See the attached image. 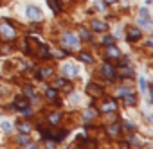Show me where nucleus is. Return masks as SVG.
Here are the masks:
<instances>
[{"mask_svg":"<svg viewBox=\"0 0 153 149\" xmlns=\"http://www.w3.org/2000/svg\"><path fill=\"white\" fill-rule=\"evenodd\" d=\"M87 92H88L90 95H94V97H99V95H103V88H101L99 85H96V83H90V85L87 86Z\"/></svg>","mask_w":153,"mask_h":149,"instance_id":"obj_1","label":"nucleus"},{"mask_svg":"<svg viewBox=\"0 0 153 149\" xmlns=\"http://www.w3.org/2000/svg\"><path fill=\"white\" fill-rule=\"evenodd\" d=\"M0 29H2V32H4V36H6V38H7V36H9V38H13V36H15V31H13V27H9V25H7V22H4L2 25H0Z\"/></svg>","mask_w":153,"mask_h":149,"instance_id":"obj_2","label":"nucleus"},{"mask_svg":"<svg viewBox=\"0 0 153 149\" xmlns=\"http://www.w3.org/2000/svg\"><path fill=\"white\" fill-rule=\"evenodd\" d=\"M101 70H103V74H105L106 77H114V76H115V68H114L112 65H103Z\"/></svg>","mask_w":153,"mask_h":149,"instance_id":"obj_3","label":"nucleus"},{"mask_svg":"<svg viewBox=\"0 0 153 149\" xmlns=\"http://www.w3.org/2000/svg\"><path fill=\"white\" fill-rule=\"evenodd\" d=\"M65 136H67V131H65V129H59V131H54V133H51V138H54L56 142H61Z\"/></svg>","mask_w":153,"mask_h":149,"instance_id":"obj_4","label":"nucleus"},{"mask_svg":"<svg viewBox=\"0 0 153 149\" xmlns=\"http://www.w3.org/2000/svg\"><path fill=\"white\" fill-rule=\"evenodd\" d=\"M27 103H29V101H27L24 95H20V97H16V101H15V108H22V110H24V108L27 106Z\"/></svg>","mask_w":153,"mask_h":149,"instance_id":"obj_5","label":"nucleus"},{"mask_svg":"<svg viewBox=\"0 0 153 149\" xmlns=\"http://www.w3.org/2000/svg\"><path fill=\"white\" fill-rule=\"evenodd\" d=\"M27 16H29V18H33V20H36V18H40V16H42V13H40L36 7H29V9H27Z\"/></svg>","mask_w":153,"mask_h":149,"instance_id":"obj_6","label":"nucleus"},{"mask_svg":"<svg viewBox=\"0 0 153 149\" xmlns=\"http://www.w3.org/2000/svg\"><path fill=\"white\" fill-rule=\"evenodd\" d=\"M140 38V31L139 29H128V40H139Z\"/></svg>","mask_w":153,"mask_h":149,"instance_id":"obj_7","label":"nucleus"},{"mask_svg":"<svg viewBox=\"0 0 153 149\" xmlns=\"http://www.w3.org/2000/svg\"><path fill=\"white\" fill-rule=\"evenodd\" d=\"M47 4L51 6V9H52L54 13H59V11H61V6H59L58 0H47Z\"/></svg>","mask_w":153,"mask_h":149,"instance_id":"obj_8","label":"nucleus"},{"mask_svg":"<svg viewBox=\"0 0 153 149\" xmlns=\"http://www.w3.org/2000/svg\"><path fill=\"white\" fill-rule=\"evenodd\" d=\"M92 29H94V31H101V32H103V31H106V24H103V22H97V20H96V22H92Z\"/></svg>","mask_w":153,"mask_h":149,"instance_id":"obj_9","label":"nucleus"},{"mask_svg":"<svg viewBox=\"0 0 153 149\" xmlns=\"http://www.w3.org/2000/svg\"><path fill=\"white\" fill-rule=\"evenodd\" d=\"M115 110V101H108L103 104V111H114Z\"/></svg>","mask_w":153,"mask_h":149,"instance_id":"obj_10","label":"nucleus"},{"mask_svg":"<svg viewBox=\"0 0 153 149\" xmlns=\"http://www.w3.org/2000/svg\"><path fill=\"white\" fill-rule=\"evenodd\" d=\"M65 41H67L68 45H78V38H76V36H72V34H67Z\"/></svg>","mask_w":153,"mask_h":149,"instance_id":"obj_11","label":"nucleus"},{"mask_svg":"<svg viewBox=\"0 0 153 149\" xmlns=\"http://www.w3.org/2000/svg\"><path fill=\"white\" fill-rule=\"evenodd\" d=\"M123 99H124V103H126V104H135V101H137V99H135V95H133V94H128V97H126V95H124V97H123Z\"/></svg>","mask_w":153,"mask_h":149,"instance_id":"obj_12","label":"nucleus"},{"mask_svg":"<svg viewBox=\"0 0 153 149\" xmlns=\"http://www.w3.org/2000/svg\"><path fill=\"white\" fill-rule=\"evenodd\" d=\"M79 59L81 61H85V63H92L94 59H92V56H88V54H85V52H81L79 54Z\"/></svg>","mask_w":153,"mask_h":149,"instance_id":"obj_13","label":"nucleus"},{"mask_svg":"<svg viewBox=\"0 0 153 149\" xmlns=\"http://www.w3.org/2000/svg\"><path fill=\"white\" fill-rule=\"evenodd\" d=\"M108 56L110 58H119V50L115 47H112V49H108Z\"/></svg>","mask_w":153,"mask_h":149,"instance_id":"obj_14","label":"nucleus"},{"mask_svg":"<svg viewBox=\"0 0 153 149\" xmlns=\"http://www.w3.org/2000/svg\"><path fill=\"white\" fill-rule=\"evenodd\" d=\"M65 72H67V74H70V76H74V74H76V68L68 65V66H65Z\"/></svg>","mask_w":153,"mask_h":149,"instance_id":"obj_15","label":"nucleus"},{"mask_svg":"<svg viewBox=\"0 0 153 149\" xmlns=\"http://www.w3.org/2000/svg\"><path fill=\"white\" fill-rule=\"evenodd\" d=\"M79 34H81V36H83L85 40H90V32H88V31H85V29H81V31H79Z\"/></svg>","mask_w":153,"mask_h":149,"instance_id":"obj_16","label":"nucleus"},{"mask_svg":"<svg viewBox=\"0 0 153 149\" xmlns=\"http://www.w3.org/2000/svg\"><path fill=\"white\" fill-rule=\"evenodd\" d=\"M103 43H105V45H112V43H114V38H112V36H106V38L103 40Z\"/></svg>","mask_w":153,"mask_h":149,"instance_id":"obj_17","label":"nucleus"},{"mask_svg":"<svg viewBox=\"0 0 153 149\" xmlns=\"http://www.w3.org/2000/svg\"><path fill=\"white\" fill-rule=\"evenodd\" d=\"M47 97H49V99H54V97H56V90H51V88H49V90H47Z\"/></svg>","mask_w":153,"mask_h":149,"instance_id":"obj_18","label":"nucleus"},{"mask_svg":"<svg viewBox=\"0 0 153 149\" xmlns=\"http://www.w3.org/2000/svg\"><path fill=\"white\" fill-rule=\"evenodd\" d=\"M24 90H25V94H27L29 97H33V88H31V86H25Z\"/></svg>","mask_w":153,"mask_h":149,"instance_id":"obj_19","label":"nucleus"},{"mask_svg":"<svg viewBox=\"0 0 153 149\" xmlns=\"http://www.w3.org/2000/svg\"><path fill=\"white\" fill-rule=\"evenodd\" d=\"M58 120H59V115H58V113L51 115V122H58Z\"/></svg>","mask_w":153,"mask_h":149,"instance_id":"obj_20","label":"nucleus"},{"mask_svg":"<svg viewBox=\"0 0 153 149\" xmlns=\"http://www.w3.org/2000/svg\"><path fill=\"white\" fill-rule=\"evenodd\" d=\"M20 131H25V133H29V126H27V124H20Z\"/></svg>","mask_w":153,"mask_h":149,"instance_id":"obj_21","label":"nucleus"},{"mask_svg":"<svg viewBox=\"0 0 153 149\" xmlns=\"http://www.w3.org/2000/svg\"><path fill=\"white\" fill-rule=\"evenodd\" d=\"M108 131H112V133H117V131H119V126H115V124H114V126H110V128H108Z\"/></svg>","mask_w":153,"mask_h":149,"instance_id":"obj_22","label":"nucleus"},{"mask_svg":"<svg viewBox=\"0 0 153 149\" xmlns=\"http://www.w3.org/2000/svg\"><path fill=\"white\" fill-rule=\"evenodd\" d=\"M52 74V68H45L43 72H42V76H51Z\"/></svg>","mask_w":153,"mask_h":149,"instance_id":"obj_23","label":"nucleus"},{"mask_svg":"<svg viewBox=\"0 0 153 149\" xmlns=\"http://www.w3.org/2000/svg\"><path fill=\"white\" fill-rule=\"evenodd\" d=\"M4 129H6V131H11V129H13V126H11L9 122H4Z\"/></svg>","mask_w":153,"mask_h":149,"instance_id":"obj_24","label":"nucleus"},{"mask_svg":"<svg viewBox=\"0 0 153 149\" xmlns=\"http://www.w3.org/2000/svg\"><path fill=\"white\" fill-rule=\"evenodd\" d=\"M18 142H20V144H29V138H27V136H20Z\"/></svg>","mask_w":153,"mask_h":149,"instance_id":"obj_25","label":"nucleus"},{"mask_svg":"<svg viewBox=\"0 0 153 149\" xmlns=\"http://www.w3.org/2000/svg\"><path fill=\"white\" fill-rule=\"evenodd\" d=\"M140 16H148V18H149V15H148V9H140Z\"/></svg>","mask_w":153,"mask_h":149,"instance_id":"obj_26","label":"nucleus"},{"mask_svg":"<svg viewBox=\"0 0 153 149\" xmlns=\"http://www.w3.org/2000/svg\"><path fill=\"white\" fill-rule=\"evenodd\" d=\"M140 88L146 90V81H144V79H140Z\"/></svg>","mask_w":153,"mask_h":149,"instance_id":"obj_27","label":"nucleus"},{"mask_svg":"<svg viewBox=\"0 0 153 149\" xmlns=\"http://www.w3.org/2000/svg\"><path fill=\"white\" fill-rule=\"evenodd\" d=\"M106 2H110V4H114V2H115V0H106Z\"/></svg>","mask_w":153,"mask_h":149,"instance_id":"obj_28","label":"nucleus"},{"mask_svg":"<svg viewBox=\"0 0 153 149\" xmlns=\"http://www.w3.org/2000/svg\"><path fill=\"white\" fill-rule=\"evenodd\" d=\"M29 149H36V147H34V145H31V147H29Z\"/></svg>","mask_w":153,"mask_h":149,"instance_id":"obj_29","label":"nucleus"}]
</instances>
